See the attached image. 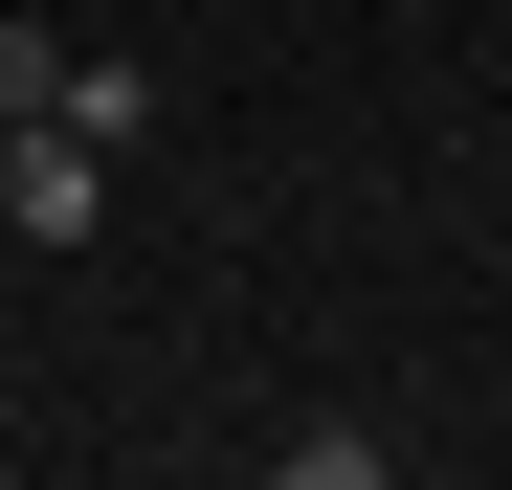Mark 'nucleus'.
<instances>
[{"instance_id": "f257e3e1", "label": "nucleus", "mask_w": 512, "mask_h": 490, "mask_svg": "<svg viewBox=\"0 0 512 490\" xmlns=\"http://www.w3.org/2000/svg\"><path fill=\"white\" fill-rule=\"evenodd\" d=\"M90 223H112V156L67 112H23V134H0V245H90Z\"/></svg>"}, {"instance_id": "f03ea898", "label": "nucleus", "mask_w": 512, "mask_h": 490, "mask_svg": "<svg viewBox=\"0 0 512 490\" xmlns=\"http://www.w3.org/2000/svg\"><path fill=\"white\" fill-rule=\"evenodd\" d=\"M45 112L90 134V156H134V134H156V67H112V45H67V90H45Z\"/></svg>"}, {"instance_id": "7ed1b4c3", "label": "nucleus", "mask_w": 512, "mask_h": 490, "mask_svg": "<svg viewBox=\"0 0 512 490\" xmlns=\"http://www.w3.org/2000/svg\"><path fill=\"white\" fill-rule=\"evenodd\" d=\"M45 90H67V45H45V23H0V134H23Z\"/></svg>"}]
</instances>
